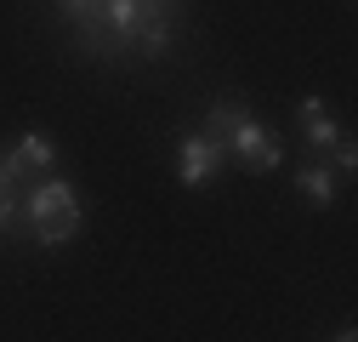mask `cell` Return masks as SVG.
<instances>
[{"instance_id":"cell-4","label":"cell","mask_w":358,"mask_h":342,"mask_svg":"<svg viewBox=\"0 0 358 342\" xmlns=\"http://www.w3.org/2000/svg\"><path fill=\"white\" fill-rule=\"evenodd\" d=\"M296 125H301V143L319 149V154H330L336 137H341V125H336V114L324 109V97H301V103H296Z\"/></svg>"},{"instance_id":"cell-7","label":"cell","mask_w":358,"mask_h":342,"mask_svg":"<svg viewBox=\"0 0 358 342\" xmlns=\"http://www.w3.org/2000/svg\"><path fill=\"white\" fill-rule=\"evenodd\" d=\"M330 165H336V177H347V171H358V143L341 132L336 137V149H330Z\"/></svg>"},{"instance_id":"cell-8","label":"cell","mask_w":358,"mask_h":342,"mask_svg":"<svg viewBox=\"0 0 358 342\" xmlns=\"http://www.w3.org/2000/svg\"><path fill=\"white\" fill-rule=\"evenodd\" d=\"M0 234H17V200L0 194Z\"/></svg>"},{"instance_id":"cell-1","label":"cell","mask_w":358,"mask_h":342,"mask_svg":"<svg viewBox=\"0 0 358 342\" xmlns=\"http://www.w3.org/2000/svg\"><path fill=\"white\" fill-rule=\"evenodd\" d=\"M85 223V211H80V194L74 183L63 177H46V183H34L29 200H17V234H29L34 245H69Z\"/></svg>"},{"instance_id":"cell-6","label":"cell","mask_w":358,"mask_h":342,"mask_svg":"<svg viewBox=\"0 0 358 342\" xmlns=\"http://www.w3.org/2000/svg\"><path fill=\"white\" fill-rule=\"evenodd\" d=\"M290 177H296V194L307 200V205H336V165L330 160H307L301 171H290Z\"/></svg>"},{"instance_id":"cell-5","label":"cell","mask_w":358,"mask_h":342,"mask_svg":"<svg viewBox=\"0 0 358 342\" xmlns=\"http://www.w3.org/2000/svg\"><path fill=\"white\" fill-rule=\"evenodd\" d=\"M52 165H57V143H52V137H40V132H23L17 149L6 154L12 183H17V177H34V171H52Z\"/></svg>"},{"instance_id":"cell-3","label":"cell","mask_w":358,"mask_h":342,"mask_svg":"<svg viewBox=\"0 0 358 342\" xmlns=\"http://www.w3.org/2000/svg\"><path fill=\"white\" fill-rule=\"evenodd\" d=\"M228 160H234L228 143H216V137L194 132V137L176 143V183H182V189H205V183H216V171L228 165Z\"/></svg>"},{"instance_id":"cell-10","label":"cell","mask_w":358,"mask_h":342,"mask_svg":"<svg viewBox=\"0 0 358 342\" xmlns=\"http://www.w3.org/2000/svg\"><path fill=\"white\" fill-rule=\"evenodd\" d=\"M330 342H358V331H352V325H341V331H336Z\"/></svg>"},{"instance_id":"cell-2","label":"cell","mask_w":358,"mask_h":342,"mask_svg":"<svg viewBox=\"0 0 358 342\" xmlns=\"http://www.w3.org/2000/svg\"><path fill=\"white\" fill-rule=\"evenodd\" d=\"M228 154H234L245 171H279V165H285V143L267 137V125H262L250 109H239L234 125H228Z\"/></svg>"},{"instance_id":"cell-9","label":"cell","mask_w":358,"mask_h":342,"mask_svg":"<svg viewBox=\"0 0 358 342\" xmlns=\"http://www.w3.org/2000/svg\"><path fill=\"white\" fill-rule=\"evenodd\" d=\"M0 194H12V171H6V154H0Z\"/></svg>"}]
</instances>
